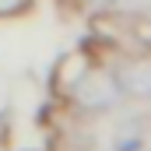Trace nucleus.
Returning a JSON list of instances; mask_svg holds the SVG:
<instances>
[{"label": "nucleus", "instance_id": "nucleus-4", "mask_svg": "<svg viewBox=\"0 0 151 151\" xmlns=\"http://www.w3.org/2000/svg\"><path fill=\"white\" fill-rule=\"evenodd\" d=\"M84 4H91V7H113L116 0H84Z\"/></svg>", "mask_w": 151, "mask_h": 151}, {"label": "nucleus", "instance_id": "nucleus-2", "mask_svg": "<svg viewBox=\"0 0 151 151\" xmlns=\"http://www.w3.org/2000/svg\"><path fill=\"white\" fill-rule=\"evenodd\" d=\"M113 74L119 81L123 99H151V56H123L113 67Z\"/></svg>", "mask_w": 151, "mask_h": 151}, {"label": "nucleus", "instance_id": "nucleus-1", "mask_svg": "<svg viewBox=\"0 0 151 151\" xmlns=\"http://www.w3.org/2000/svg\"><path fill=\"white\" fill-rule=\"evenodd\" d=\"M70 102L81 113H106L123 102V91H119V81L113 70H99V67H88L84 74L70 84Z\"/></svg>", "mask_w": 151, "mask_h": 151}, {"label": "nucleus", "instance_id": "nucleus-3", "mask_svg": "<svg viewBox=\"0 0 151 151\" xmlns=\"http://www.w3.org/2000/svg\"><path fill=\"white\" fill-rule=\"evenodd\" d=\"M32 7V0H0V18H18Z\"/></svg>", "mask_w": 151, "mask_h": 151}]
</instances>
